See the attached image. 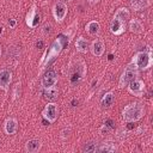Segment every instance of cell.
Instances as JSON below:
<instances>
[{
	"label": "cell",
	"mask_w": 153,
	"mask_h": 153,
	"mask_svg": "<svg viewBox=\"0 0 153 153\" xmlns=\"http://www.w3.org/2000/svg\"><path fill=\"white\" fill-rule=\"evenodd\" d=\"M87 68H86V63L84 62V60H78L72 69L71 76H69V81L72 86H76L78 84H80V81L84 79V76L86 75Z\"/></svg>",
	"instance_id": "5"
},
{
	"label": "cell",
	"mask_w": 153,
	"mask_h": 153,
	"mask_svg": "<svg viewBox=\"0 0 153 153\" xmlns=\"http://www.w3.org/2000/svg\"><path fill=\"white\" fill-rule=\"evenodd\" d=\"M128 19H129V11L126 7L118 8L115 12L114 18L110 23V31L116 36L122 35L126 29V24Z\"/></svg>",
	"instance_id": "1"
},
{
	"label": "cell",
	"mask_w": 153,
	"mask_h": 153,
	"mask_svg": "<svg viewBox=\"0 0 153 153\" xmlns=\"http://www.w3.org/2000/svg\"><path fill=\"white\" fill-rule=\"evenodd\" d=\"M104 50H105V44H104V42L100 38H96L91 43V51H92V54L94 56H97V57L102 56Z\"/></svg>",
	"instance_id": "13"
},
{
	"label": "cell",
	"mask_w": 153,
	"mask_h": 153,
	"mask_svg": "<svg viewBox=\"0 0 153 153\" xmlns=\"http://www.w3.org/2000/svg\"><path fill=\"white\" fill-rule=\"evenodd\" d=\"M139 74V69L136 68V66L134 63H129L127 65V67L124 68L122 75L120 76V81H118V87L120 88H123L124 86H128V84L134 80Z\"/></svg>",
	"instance_id": "6"
},
{
	"label": "cell",
	"mask_w": 153,
	"mask_h": 153,
	"mask_svg": "<svg viewBox=\"0 0 153 153\" xmlns=\"http://www.w3.org/2000/svg\"><path fill=\"white\" fill-rule=\"evenodd\" d=\"M117 148H116V145H115V142L114 141H105V142H103L99 147H97V152H102V153H112V152H115Z\"/></svg>",
	"instance_id": "17"
},
{
	"label": "cell",
	"mask_w": 153,
	"mask_h": 153,
	"mask_svg": "<svg viewBox=\"0 0 153 153\" xmlns=\"http://www.w3.org/2000/svg\"><path fill=\"white\" fill-rule=\"evenodd\" d=\"M17 128H18V123H17V120L13 118V117H8L6 118L5 123H4V130L7 135H13L16 134L17 131Z\"/></svg>",
	"instance_id": "14"
},
{
	"label": "cell",
	"mask_w": 153,
	"mask_h": 153,
	"mask_svg": "<svg viewBox=\"0 0 153 153\" xmlns=\"http://www.w3.org/2000/svg\"><path fill=\"white\" fill-rule=\"evenodd\" d=\"M78 105V100L76 99H74L73 102H72V106H76Z\"/></svg>",
	"instance_id": "31"
},
{
	"label": "cell",
	"mask_w": 153,
	"mask_h": 153,
	"mask_svg": "<svg viewBox=\"0 0 153 153\" xmlns=\"http://www.w3.org/2000/svg\"><path fill=\"white\" fill-rule=\"evenodd\" d=\"M69 134H71V127H67V128L61 130V137L62 139H67L69 136Z\"/></svg>",
	"instance_id": "25"
},
{
	"label": "cell",
	"mask_w": 153,
	"mask_h": 153,
	"mask_svg": "<svg viewBox=\"0 0 153 153\" xmlns=\"http://www.w3.org/2000/svg\"><path fill=\"white\" fill-rule=\"evenodd\" d=\"M114 124H115V122H114L112 120H110V118H109V120H105L104 126H105V127H108L109 129H114V128H115V126H114Z\"/></svg>",
	"instance_id": "26"
},
{
	"label": "cell",
	"mask_w": 153,
	"mask_h": 153,
	"mask_svg": "<svg viewBox=\"0 0 153 153\" xmlns=\"http://www.w3.org/2000/svg\"><path fill=\"white\" fill-rule=\"evenodd\" d=\"M0 55H1V44H0Z\"/></svg>",
	"instance_id": "34"
},
{
	"label": "cell",
	"mask_w": 153,
	"mask_h": 153,
	"mask_svg": "<svg viewBox=\"0 0 153 153\" xmlns=\"http://www.w3.org/2000/svg\"><path fill=\"white\" fill-rule=\"evenodd\" d=\"M25 22H26V25L29 27H31V29H33V27H36L38 25V23H39V14H37L36 5H32L31 10L27 12Z\"/></svg>",
	"instance_id": "11"
},
{
	"label": "cell",
	"mask_w": 153,
	"mask_h": 153,
	"mask_svg": "<svg viewBox=\"0 0 153 153\" xmlns=\"http://www.w3.org/2000/svg\"><path fill=\"white\" fill-rule=\"evenodd\" d=\"M131 63H134L137 69H141V71L148 69L152 66V63H153V57H152L151 48L147 47V51H139V53H136L133 56V59H131Z\"/></svg>",
	"instance_id": "4"
},
{
	"label": "cell",
	"mask_w": 153,
	"mask_h": 153,
	"mask_svg": "<svg viewBox=\"0 0 153 153\" xmlns=\"http://www.w3.org/2000/svg\"><path fill=\"white\" fill-rule=\"evenodd\" d=\"M8 24H10L11 27H14V26H16V20H14V19H10V20H8Z\"/></svg>",
	"instance_id": "29"
},
{
	"label": "cell",
	"mask_w": 153,
	"mask_h": 153,
	"mask_svg": "<svg viewBox=\"0 0 153 153\" xmlns=\"http://www.w3.org/2000/svg\"><path fill=\"white\" fill-rule=\"evenodd\" d=\"M57 90L55 88V87H53V88H48L47 91H45V93H44V96H45V98L47 99H54V98H56V96H57Z\"/></svg>",
	"instance_id": "23"
},
{
	"label": "cell",
	"mask_w": 153,
	"mask_h": 153,
	"mask_svg": "<svg viewBox=\"0 0 153 153\" xmlns=\"http://www.w3.org/2000/svg\"><path fill=\"white\" fill-rule=\"evenodd\" d=\"M18 90H20V82H17V84L14 85V92H13V96H14L13 98H14V99L18 98V96H19V94H18Z\"/></svg>",
	"instance_id": "28"
},
{
	"label": "cell",
	"mask_w": 153,
	"mask_h": 153,
	"mask_svg": "<svg viewBox=\"0 0 153 153\" xmlns=\"http://www.w3.org/2000/svg\"><path fill=\"white\" fill-rule=\"evenodd\" d=\"M75 48H76V50L79 51V53H87V50H88V42L84 38V37H79L76 41H75Z\"/></svg>",
	"instance_id": "20"
},
{
	"label": "cell",
	"mask_w": 153,
	"mask_h": 153,
	"mask_svg": "<svg viewBox=\"0 0 153 153\" xmlns=\"http://www.w3.org/2000/svg\"><path fill=\"white\" fill-rule=\"evenodd\" d=\"M149 6V0H131V8L134 11H140Z\"/></svg>",
	"instance_id": "21"
},
{
	"label": "cell",
	"mask_w": 153,
	"mask_h": 153,
	"mask_svg": "<svg viewBox=\"0 0 153 153\" xmlns=\"http://www.w3.org/2000/svg\"><path fill=\"white\" fill-rule=\"evenodd\" d=\"M128 91H129L131 94L136 96V97H142V96H145L146 85H145V82H143L142 80L135 78L134 80H131V81L128 84Z\"/></svg>",
	"instance_id": "7"
},
{
	"label": "cell",
	"mask_w": 153,
	"mask_h": 153,
	"mask_svg": "<svg viewBox=\"0 0 153 153\" xmlns=\"http://www.w3.org/2000/svg\"><path fill=\"white\" fill-rule=\"evenodd\" d=\"M115 102V94L114 92H108L103 96L102 100H100V105L103 108H110Z\"/></svg>",
	"instance_id": "19"
},
{
	"label": "cell",
	"mask_w": 153,
	"mask_h": 153,
	"mask_svg": "<svg viewBox=\"0 0 153 153\" xmlns=\"http://www.w3.org/2000/svg\"><path fill=\"white\" fill-rule=\"evenodd\" d=\"M2 29H4V27H2V26H0V33L2 32Z\"/></svg>",
	"instance_id": "33"
},
{
	"label": "cell",
	"mask_w": 153,
	"mask_h": 153,
	"mask_svg": "<svg viewBox=\"0 0 153 153\" xmlns=\"http://www.w3.org/2000/svg\"><path fill=\"white\" fill-rule=\"evenodd\" d=\"M96 149H97V146L92 141L85 143L84 147H82V152H86V153H93V152H96Z\"/></svg>",
	"instance_id": "22"
},
{
	"label": "cell",
	"mask_w": 153,
	"mask_h": 153,
	"mask_svg": "<svg viewBox=\"0 0 153 153\" xmlns=\"http://www.w3.org/2000/svg\"><path fill=\"white\" fill-rule=\"evenodd\" d=\"M57 82V74L54 72V71H49L44 74V76L42 78V86L43 88L48 90V88H53Z\"/></svg>",
	"instance_id": "10"
},
{
	"label": "cell",
	"mask_w": 153,
	"mask_h": 153,
	"mask_svg": "<svg viewBox=\"0 0 153 153\" xmlns=\"http://www.w3.org/2000/svg\"><path fill=\"white\" fill-rule=\"evenodd\" d=\"M116 136H117V139L120 141H124V139L127 137V131L124 130V128H120L117 130V133H116Z\"/></svg>",
	"instance_id": "24"
},
{
	"label": "cell",
	"mask_w": 153,
	"mask_h": 153,
	"mask_svg": "<svg viewBox=\"0 0 153 153\" xmlns=\"http://www.w3.org/2000/svg\"><path fill=\"white\" fill-rule=\"evenodd\" d=\"M62 49H65V43H63V37L62 35H59V37L51 43L48 53L42 57V61H41V65L43 66L42 68L47 67L48 65H50L51 62L55 61V59L59 56V54L62 51Z\"/></svg>",
	"instance_id": "3"
},
{
	"label": "cell",
	"mask_w": 153,
	"mask_h": 153,
	"mask_svg": "<svg viewBox=\"0 0 153 153\" xmlns=\"http://www.w3.org/2000/svg\"><path fill=\"white\" fill-rule=\"evenodd\" d=\"M85 30H86V32H87L88 35H91V36H96V35L99 33L100 25H99V23H98L97 20H91V22H88V23L86 24Z\"/></svg>",
	"instance_id": "16"
},
{
	"label": "cell",
	"mask_w": 153,
	"mask_h": 153,
	"mask_svg": "<svg viewBox=\"0 0 153 153\" xmlns=\"http://www.w3.org/2000/svg\"><path fill=\"white\" fill-rule=\"evenodd\" d=\"M129 30L134 33H141L143 31V25L139 19L134 18V19H130L129 22Z\"/></svg>",
	"instance_id": "18"
},
{
	"label": "cell",
	"mask_w": 153,
	"mask_h": 153,
	"mask_svg": "<svg viewBox=\"0 0 153 153\" xmlns=\"http://www.w3.org/2000/svg\"><path fill=\"white\" fill-rule=\"evenodd\" d=\"M41 147H42V142L38 139L27 140L26 143H25V151L29 152V153H36L41 149Z\"/></svg>",
	"instance_id": "15"
},
{
	"label": "cell",
	"mask_w": 153,
	"mask_h": 153,
	"mask_svg": "<svg viewBox=\"0 0 153 153\" xmlns=\"http://www.w3.org/2000/svg\"><path fill=\"white\" fill-rule=\"evenodd\" d=\"M11 81H12V72L7 68L0 69V88L6 92Z\"/></svg>",
	"instance_id": "12"
},
{
	"label": "cell",
	"mask_w": 153,
	"mask_h": 153,
	"mask_svg": "<svg viewBox=\"0 0 153 153\" xmlns=\"http://www.w3.org/2000/svg\"><path fill=\"white\" fill-rule=\"evenodd\" d=\"M51 27H53V26H51L50 24H45V25L43 26V33H44V35H49V33L51 32Z\"/></svg>",
	"instance_id": "27"
},
{
	"label": "cell",
	"mask_w": 153,
	"mask_h": 153,
	"mask_svg": "<svg viewBox=\"0 0 153 153\" xmlns=\"http://www.w3.org/2000/svg\"><path fill=\"white\" fill-rule=\"evenodd\" d=\"M37 47H38V48H42V47H43V41H38V42H37Z\"/></svg>",
	"instance_id": "30"
},
{
	"label": "cell",
	"mask_w": 153,
	"mask_h": 153,
	"mask_svg": "<svg viewBox=\"0 0 153 153\" xmlns=\"http://www.w3.org/2000/svg\"><path fill=\"white\" fill-rule=\"evenodd\" d=\"M145 115V106L142 103L134 102L128 105H126L122 110V120L124 122H136L142 118Z\"/></svg>",
	"instance_id": "2"
},
{
	"label": "cell",
	"mask_w": 153,
	"mask_h": 153,
	"mask_svg": "<svg viewBox=\"0 0 153 153\" xmlns=\"http://www.w3.org/2000/svg\"><path fill=\"white\" fill-rule=\"evenodd\" d=\"M67 12H68V7L62 1H57L53 7V16H54V18H55V20L57 23H62L63 22V19L67 16Z\"/></svg>",
	"instance_id": "8"
},
{
	"label": "cell",
	"mask_w": 153,
	"mask_h": 153,
	"mask_svg": "<svg viewBox=\"0 0 153 153\" xmlns=\"http://www.w3.org/2000/svg\"><path fill=\"white\" fill-rule=\"evenodd\" d=\"M99 0H88V2H91V4H96V2H98Z\"/></svg>",
	"instance_id": "32"
},
{
	"label": "cell",
	"mask_w": 153,
	"mask_h": 153,
	"mask_svg": "<svg viewBox=\"0 0 153 153\" xmlns=\"http://www.w3.org/2000/svg\"><path fill=\"white\" fill-rule=\"evenodd\" d=\"M57 105L55 103H48L44 108V110L42 111L43 118L48 121V123H53L55 122L56 117H57Z\"/></svg>",
	"instance_id": "9"
}]
</instances>
